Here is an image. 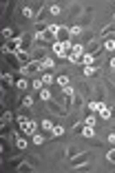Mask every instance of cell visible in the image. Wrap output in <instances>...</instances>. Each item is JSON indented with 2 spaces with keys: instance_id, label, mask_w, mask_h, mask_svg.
Wrapping results in <instances>:
<instances>
[{
  "instance_id": "obj_16",
  "label": "cell",
  "mask_w": 115,
  "mask_h": 173,
  "mask_svg": "<svg viewBox=\"0 0 115 173\" xmlns=\"http://www.w3.org/2000/svg\"><path fill=\"white\" fill-rule=\"evenodd\" d=\"M82 62H84V65H86V67H89V65H91V62H93V56H82Z\"/></svg>"
},
{
  "instance_id": "obj_7",
  "label": "cell",
  "mask_w": 115,
  "mask_h": 173,
  "mask_svg": "<svg viewBox=\"0 0 115 173\" xmlns=\"http://www.w3.org/2000/svg\"><path fill=\"white\" fill-rule=\"evenodd\" d=\"M60 29H62V27H58V25H49V27H47V31H49L51 36H55V33H58Z\"/></svg>"
},
{
  "instance_id": "obj_3",
  "label": "cell",
  "mask_w": 115,
  "mask_h": 173,
  "mask_svg": "<svg viewBox=\"0 0 115 173\" xmlns=\"http://www.w3.org/2000/svg\"><path fill=\"white\" fill-rule=\"evenodd\" d=\"M97 113H100V116L104 118V120H109V118H111V109L106 107V104H102V107H100V111H97Z\"/></svg>"
},
{
  "instance_id": "obj_21",
  "label": "cell",
  "mask_w": 115,
  "mask_h": 173,
  "mask_svg": "<svg viewBox=\"0 0 115 173\" xmlns=\"http://www.w3.org/2000/svg\"><path fill=\"white\" fill-rule=\"evenodd\" d=\"M106 160H109V162H115V151H111L109 155H106Z\"/></svg>"
},
{
  "instance_id": "obj_4",
  "label": "cell",
  "mask_w": 115,
  "mask_h": 173,
  "mask_svg": "<svg viewBox=\"0 0 115 173\" xmlns=\"http://www.w3.org/2000/svg\"><path fill=\"white\" fill-rule=\"evenodd\" d=\"M40 67H42V69H53V60H51V58H42Z\"/></svg>"
},
{
  "instance_id": "obj_22",
  "label": "cell",
  "mask_w": 115,
  "mask_h": 173,
  "mask_svg": "<svg viewBox=\"0 0 115 173\" xmlns=\"http://www.w3.org/2000/svg\"><path fill=\"white\" fill-rule=\"evenodd\" d=\"M51 13H55V16H58V13H60V7H58V5H53V7H51Z\"/></svg>"
},
{
  "instance_id": "obj_5",
  "label": "cell",
  "mask_w": 115,
  "mask_h": 173,
  "mask_svg": "<svg viewBox=\"0 0 115 173\" xmlns=\"http://www.w3.org/2000/svg\"><path fill=\"white\" fill-rule=\"evenodd\" d=\"M51 38H53L51 33H38V36H35V40H38V42H44V40H51Z\"/></svg>"
},
{
  "instance_id": "obj_17",
  "label": "cell",
  "mask_w": 115,
  "mask_h": 173,
  "mask_svg": "<svg viewBox=\"0 0 115 173\" xmlns=\"http://www.w3.org/2000/svg\"><path fill=\"white\" fill-rule=\"evenodd\" d=\"M104 47H106V49H109V51H113V49H115V40H109V42H106Z\"/></svg>"
},
{
  "instance_id": "obj_15",
  "label": "cell",
  "mask_w": 115,
  "mask_h": 173,
  "mask_svg": "<svg viewBox=\"0 0 115 173\" xmlns=\"http://www.w3.org/2000/svg\"><path fill=\"white\" fill-rule=\"evenodd\" d=\"M40 98H42V100H49V98H51V93L47 91V89H42V91H40Z\"/></svg>"
},
{
  "instance_id": "obj_2",
  "label": "cell",
  "mask_w": 115,
  "mask_h": 173,
  "mask_svg": "<svg viewBox=\"0 0 115 173\" xmlns=\"http://www.w3.org/2000/svg\"><path fill=\"white\" fill-rule=\"evenodd\" d=\"M62 91H64V96H66V104H71V102H73V89H71V86H62Z\"/></svg>"
},
{
  "instance_id": "obj_20",
  "label": "cell",
  "mask_w": 115,
  "mask_h": 173,
  "mask_svg": "<svg viewBox=\"0 0 115 173\" xmlns=\"http://www.w3.org/2000/svg\"><path fill=\"white\" fill-rule=\"evenodd\" d=\"M25 16H27V18H33V11H31L29 7H25Z\"/></svg>"
},
{
  "instance_id": "obj_12",
  "label": "cell",
  "mask_w": 115,
  "mask_h": 173,
  "mask_svg": "<svg viewBox=\"0 0 115 173\" xmlns=\"http://www.w3.org/2000/svg\"><path fill=\"white\" fill-rule=\"evenodd\" d=\"M42 82H44V84H51V82H53V76H49V73H44V76H42Z\"/></svg>"
},
{
  "instance_id": "obj_9",
  "label": "cell",
  "mask_w": 115,
  "mask_h": 173,
  "mask_svg": "<svg viewBox=\"0 0 115 173\" xmlns=\"http://www.w3.org/2000/svg\"><path fill=\"white\" fill-rule=\"evenodd\" d=\"M93 73H95V67H93V65L84 67V76H93Z\"/></svg>"
},
{
  "instance_id": "obj_1",
  "label": "cell",
  "mask_w": 115,
  "mask_h": 173,
  "mask_svg": "<svg viewBox=\"0 0 115 173\" xmlns=\"http://www.w3.org/2000/svg\"><path fill=\"white\" fill-rule=\"evenodd\" d=\"M18 122H20V129H22V133H27V135H33V131H35V124L31 122V120H27V118H20Z\"/></svg>"
},
{
  "instance_id": "obj_23",
  "label": "cell",
  "mask_w": 115,
  "mask_h": 173,
  "mask_svg": "<svg viewBox=\"0 0 115 173\" xmlns=\"http://www.w3.org/2000/svg\"><path fill=\"white\" fill-rule=\"evenodd\" d=\"M109 142H113V144H115V133H111V135H109Z\"/></svg>"
},
{
  "instance_id": "obj_11",
  "label": "cell",
  "mask_w": 115,
  "mask_h": 173,
  "mask_svg": "<svg viewBox=\"0 0 115 173\" xmlns=\"http://www.w3.org/2000/svg\"><path fill=\"white\" fill-rule=\"evenodd\" d=\"M100 107H102V102H91V104H89L91 111H100Z\"/></svg>"
},
{
  "instance_id": "obj_24",
  "label": "cell",
  "mask_w": 115,
  "mask_h": 173,
  "mask_svg": "<svg viewBox=\"0 0 115 173\" xmlns=\"http://www.w3.org/2000/svg\"><path fill=\"white\" fill-rule=\"evenodd\" d=\"M111 67H113V71H115V58H113V60H111Z\"/></svg>"
},
{
  "instance_id": "obj_8",
  "label": "cell",
  "mask_w": 115,
  "mask_h": 173,
  "mask_svg": "<svg viewBox=\"0 0 115 173\" xmlns=\"http://www.w3.org/2000/svg\"><path fill=\"white\" fill-rule=\"evenodd\" d=\"M82 133H84L86 138H93V127H89V124H86V127L82 129Z\"/></svg>"
},
{
  "instance_id": "obj_10",
  "label": "cell",
  "mask_w": 115,
  "mask_h": 173,
  "mask_svg": "<svg viewBox=\"0 0 115 173\" xmlns=\"http://www.w3.org/2000/svg\"><path fill=\"white\" fill-rule=\"evenodd\" d=\"M58 84H60V86H66V84H69V78H66V76H60V78H58Z\"/></svg>"
},
{
  "instance_id": "obj_14",
  "label": "cell",
  "mask_w": 115,
  "mask_h": 173,
  "mask_svg": "<svg viewBox=\"0 0 115 173\" xmlns=\"http://www.w3.org/2000/svg\"><path fill=\"white\" fill-rule=\"evenodd\" d=\"M51 133H53V135H62L64 129H62V127H53V131H51Z\"/></svg>"
},
{
  "instance_id": "obj_13",
  "label": "cell",
  "mask_w": 115,
  "mask_h": 173,
  "mask_svg": "<svg viewBox=\"0 0 115 173\" xmlns=\"http://www.w3.org/2000/svg\"><path fill=\"white\" fill-rule=\"evenodd\" d=\"M16 147L18 149H27V140H16Z\"/></svg>"
},
{
  "instance_id": "obj_19",
  "label": "cell",
  "mask_w": 115,
  "mask_h": 173,
  "mask_svg": "<svg viewBox=\"0 0 115 173\" xmlns=\"http://www.w3.org/2000/svg\"><path fill=\"white\" fill-rule=\"evenodd\" d=\"M86 124H89V127H93V124H95V118L89 116V118H86Z\"/></svg>"
},
{
  "instance_id": "obj_18",
  "label": "cell",
  "mask_w": 115,
  "mask_h": 173,
  "mask_svg": "<svg viewBox=\"0 0 115 173\" xmlns=\"http://www.w3.org/2000/svg\"><path fill=\"white\" fill-rule=\"evenodd\" d=\"M33 142L35 144H42V142H44V138H42V135H33Z\"/></svg>"
},
{
  "instance_id": "obj_6",
  "label": "cell",
  "mask_w": 115,
  "mask_h": 173,
  "mask_svg": "<svg viewBox=\"0 0 115 173\" xmlns=\"http://www.w3.org/2000/svg\"><path fill=\"white\" fill-rule=\"evenodd\" d=\"M42 129H44V131H53V122H51V120H42Z\"/></svg>"
}]
</instances>
